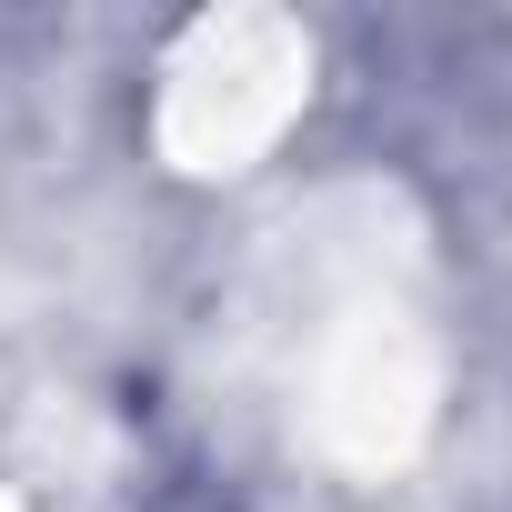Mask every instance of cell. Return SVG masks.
Returning <instances> with one entry per match:
<instances>
[{
  "instance_id": "cell-1",
  "label": "cell",
  "mask_w": 512,
  "mask_h": 512,
  "mask_svg": "<svg viewBox=\"0 0 512 512\" xmlns=\"http://www.w3.org/2000/svg\"><path fill=\"white\" fill-rule=\"evenodd\" d=\"M151 512H221V502H151Z\"/></svg>"
}]
</instances>
